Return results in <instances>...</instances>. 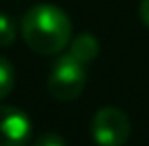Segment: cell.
I'll return each mask as SVG.
<instances>
[{"mask_svg": "<svg viewBox=\"0 0 149 146\" xmlns=\"http://www.w3.org/2000/svg\"><path fill=\"white\" fill-rule=\"evenodd\" d=\"M139 18L149 28V0H141V4H139Z\"/></svg>", "mask_w": 149, "mask_h": 146, "instance_id": "9", "label": "cell"}, {"mask_svg": "<svg viewBox=\"0 0 149 146\" xmlns=\"http://www.w3.org/2000/svg\"><path fill=\"white\" fill-rule=\"evenodd\" d=\"M99 40L91 34V32H83V34H79V36H74L71 38V42H69V54L74 56L79 62H83V64H89V62H93L97 56H99Z\"/></svg>", "mask_w": 149, "mask_h": 146, "instance_id": "5", "label": "cell"}, {"mask_svg": "<svg viewBox=\"0 0 149 146\" xmlns=\"http://www.w3.org/2000/svg\"><path fill=\"white\" fill-rule=\"evenodd\" d=\"M14 38H16V24H14V20L8 14L0 12V48L10 46L14 42Z\"/></svg>", "mask_w": 149, "mask_h": 146, "instance_id": "7", "label": "cell"}, {"mask_svg": "<svg viewBox=\"0 0 149 146\" xmlns=\"http://www.w3.org/2000/svg\"><path fill=\"white\" fill-rule=\"evenodd\" d=\"M32 146H67V142L58 132H45L34 140Z\"/></svg>", "mask_w": 149, "mask_h": 146, "instance_id": "8", "label": "cell"}, {"mask_svg": "<svg viewBox=\"0 0 149 146\" xmlns=\"http://www.w3.org/2000/svg\"><path fill=\"white\" fill-rule=\"evenodd\" d=\"M32 134L28 114L14 106H0V146H26Z\"/></svg>", "mask_w": 149, "mask_h": 146, "instance_id": "4", "label": "cell"}, {"mask_svg": "<svg viewBox=\"0 0 149 146\" xmlns=\"http://www.w3.org/2000/svg\"><path fill=\"white\" fill-rule=\"evenodd\" d=\"M47 84H49L50 96L58 102H69V100L79 98L87 84L85 64L79 62L69 52L58 56L56 62L52 64Z\"/></svg>", "mask_w": 149, "mask_h": 146, "instance_id": "2", "label": "cell"}, {"mask_svg": "<svg viewBox=\"0 0 149 146\" xmlns=\"http://www.w3.org/2000/svg\"><path fill=\"white\" fill-rule=\"evenodd\" d=\"M14 80H16L14 66L10 64V60H6L4 56H0V100L6 98L10 92H12Z\"/></svg>", "mask_w": 149, "mask_h": 146, "instance_id": "6", "label": "cell"}, {"mask_svg": "<svg viewBox=\"0 0 149 146\" xmlns=\"http://www.w3.org/2000/svg\"><path fill=\"white\" fill-rule=\"evenodd\" d=\"M91 136L99 146H125L131 136V120L123 110L105 106L91 120Z\"/></svg>", "mask_w": 149, "mask_h": 146, "instance_id": "3", "label": "cell"}, {"mask_svg": "<svg viewBox=\"0 0 149 146\" xmlns=\"http://www.w3.org/2000/svg\"><path fill=\"white\" fill-rule=\"evenodd\" d=\"M20 32L30 50L42 56H52L69 46L73 26L63 8L42 2L24 12L20 20Z\"/></svg>", "mask_w": 149, "mask_h": 146, "instance_id": "1", "label": "cell"}]
</instances>
